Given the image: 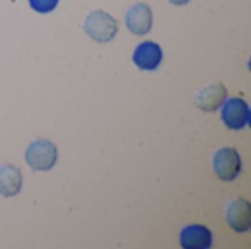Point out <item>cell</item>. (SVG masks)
Here are the masks:
<instances>
[{
    "label": "cell",
    "instance_id": "6da1fadb",
    "mask_svg": "<svg viewBox=\"0 0 251 249\" xmlns=\"http://www.w3.org/2000/svg\"><path fill=\"white\" fill-rule=\"evenodd\" d=\"M57 161V148L49 139H34L25 150V163L34 172H49Z\"/></svg>",
    "mask_w": 251,
    "mask_h": 249
},
{
    "label": "cell",
    "instance_id": "7a4b0ae2",
    "mask_svg": "<svg viewBox=\"0 0 251 249\" xmlns=\"http://www.w3.org/2000/svg\"><path fill=\"white\" fill-rule=\"evenodd\" d=\"M84 31L97 43H109L118 34V22L104 10H93L84 21Z\"/></svg>",
    "mask_w": 251,
    "mask_h": 249
},
{
    "label": "cell",
    "instance_id": "3957f363",
    "mask_svg": "<svg viewBox=\"0 0 251 249\" xmlns=\"http://www.w3.org/2000/svg\"><path fill=\"white\" fill-rule=\"evenodd\" d=\"M213 172L215 175L225 182L235 181L243 169V161L240 157V153L232 147L221 148L215 153L212 160Z\"/></svg>",
    "mask_w": 251,
    "mask_h": 249
},
{
    "label": "cell",
    "instance_id": "277c9868",
    "mask_svg": "<svg viewBox=\"0 0 251 249\" xmlns=\"http://www.w3.org/2000/svg\"><path fill=\"white\" fill-rule=\"evenodd\" d=\"M222 122L232 131H241L249 125L250 109L243 98H226L222 104Z\"/></svg>",
    "mask_w": 251,
    "mask_h": 249
},
{
    "label": "cell",
    "instance_id": "5b68a950",
    "mask_svg": "<svg viewBox=\"0 0 251 249\" xmlns=\"http://www.w3.org/2000/svg\"><path fill=\"white\" fill-rule=\"evenodd\" d=\"M225 220L234 232H249L251 229V204L246 198L232 200L225 210Z\"/></svg>",
    "mask_w": 251,
    "mask_h": 249
},
{
    "label": "cell",
    "instance_id": "8992f818",
    "mask_svg": "<svg viewBox=\"0 0 251 249\" xmlns=\"http://www.w3.org/2000/svg\"><path fill=\"white\" fill-rule=\"evenodd\" d=\"M125 23L129 32L135 35H146L153 26V12L146 3H135L128 7L125 13Z\"/></svg>",
    "mask_w": 251,
    "mask_h": 249
},
{
    "label": "cell",
    "instance_id": "52a82bcc",
    "mask_svg": "<svg viewBox=\"0 0 251 249\" xmlns=\"http://www.w3.org/2000/svg\"><path fill=\"white\" fill-rule=\"evenodd\" d=\"M226 98H228V91L225 85L222 82H213L206 85L196 94L194 103L200 110L210 113L221 109Z\"/></svg>",
    "mask_w": 251,
    "mask_h": 249
},
{
    "label": "cell",
    "instance_id": "ba28073f",
    "mask_svg": "<svg viewBox=\"0 0 251 249\" xmlns=\"http://www.w3.org/2000/svg\"><path fill=\"white\" fill-rule=\"evenodd\" d=\"M162 59H163V51L160 45L154 41L140 43L132 53V62L141 70L157 69L162 63Z\"/></svg>",
    "mask_w": 251,
    "mask_h": 249
},
{
    "label": "cell",
    "instance_id": "9c48e42d",
    "mask_svg": "<svg viewBox=\"0 0 251 249\" xmlns=\"http://www.w3.org/2000/svg\"><path fill=\"white\" fill-rule=\"evenodd\" d=\"M179 244L185 249H207L213 244V235L203 225H188L179 233Z\"/></svg>",
    "mask_w": 251,
    "mask_h": 249
},
{
    "label": "cell",
    "instance_id": "30bf717a",
    "mask_svg": "<svg viewBox=\"0 0 251 249\" xmlns=\"http://www.w3.org/2000/svg\"><path fill=\"white\" fill-rule=\"evenodd\" d=\"M22 188V173L13 164L0 166V194L6 198L15 197Z\"/></svg>",
    "mask_w": 251,
    "mask_h": 249
},
{
    "label": "cell",
    "instance_id": "8fae6325",
    "mask_svg": "<svg viewBox=\"0 0 251 249\" xmlns=\"http://www.w3.org/2000/svg\"><path fill=\"white\" fill-rule=\"evenodd\" d=\"M28 3L29 7L37 13H50L57 7L59 0H28Z\"/></svg>",
    "mask_w": 251,
    "mask_h": 249
},
{
    "label": "cell",
    "instance_id": "7c38bea8",
    "mask_svg": "<svg viewBox=\"0 0 251 249\" xmlns=\"http://www.w3.org/2000/svg\"><path fill=\"white\" fill-rule=\"evenodd\" d=\"M168 1H171L172 4H176V6H184V4H187L190 0H168Z\"/></svg>",
    "mask_w": 251,
    "mask_h": 249
}]
</instances>
